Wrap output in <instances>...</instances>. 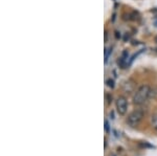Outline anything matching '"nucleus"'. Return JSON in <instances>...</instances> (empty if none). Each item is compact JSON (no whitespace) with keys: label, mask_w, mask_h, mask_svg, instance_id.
<instances>
[{"label":"nucleus","mask_w":157,"mask_h":156,"mask_svg":"<svg viewBox=\"0 0 157 156\" xmlns=\"http://www.w3.org/2000/svg\"><path fill=\"white\" fill-rule=\"evenodd\" d=\"M151 93V89L148 85H143L138 88L133 95V103L135 105H143L148 101Z\"/></svg>","instance_id":"1"},{"label":"nucleus","mask_w":157,"mask_h":156,"mask_svg":"<svg viewBox=\"0 0 157 156\" xmlns=\"http://www.w3.org/2000/svg\"><path fill=\"white\" fill-rule=\"evenodd\" d=\"M144 117V110L141 109H136L132 111L129 114L128 119H127V123L129 126H131V127L135 128L137 127L139 125V123L141 122V120H143Z\"/></svg>","instance_id":"2"},{"label":"nucleus","mask_w":157,"mask_h":156,"mask_svg":"<svg viewBox=\"0 0 157 156\" xmlns=\"http://www.w3.org/2000/svg\"><path fill=\"white\" fill-rule=\"evenodd\" d=\"M127 108H128V103L126 97H120L116 100V110H117L118 114L121 115H125L127 112Z\"/></svg>","instance_id":"3"},{"label":"nucleus","mask_w":157,"mask_h":156,"mask_svg":"<svg viewBox=\"0 0 157 156\" xmlns=\"http://www.w3.org/2000/svg\"><path fill=\"white\" fill-rule=\"evenodd\" d=\"M151 125H152V127H153L154 129L157 130V114L152 115V117H151Z\"/></svg>","instance_id":"4"},{"label":"nucleus","mask_w":157,"mask_h":156,"mask_svg":"<svg viewBox=\"0 0 157 156\" xmlns=\"http://www.w3.org/2000/svg\"><path fill=\"white\" fill-rule=\"evenodd\" d=\"M107 85H108L109 87H111V88H113V87H114V82H113V80L109 79L108 81H107Z\"/></svg>","instance_id":"5"},{"label":"nucleus","mask_w":157,"mask_h":156,"mask_svg":"<svg viewBox=\"0 0 157 156\" xmlns=\"http://www.w3.org/2000/svg\"><path fill=\"white\" fill-rule=\"evenodd\" d=\"M105 131L106 132H110V127H109V123L108 120H105Z\"/></svg>","instance_id":"6"},{"label":"nucleus","mask_w":157,"mask_h":156,"mask_svg":"<svg viewBox=\"0 0 157 156\" xmlns=\"http://www.w3.org/2000/svg\"><path fill=\"white\" fill-rule=\"evenodd\" d=\"M155 42H156V43H157V36L155 37Z\"/></svg>","instance_id":"7"},{"label":"nucleus","mask_w":157,"mask_h":156,"mask_svg":"<svg viewBox=\"0 0 157 156\" xmlns=\"http://www.w3.org/2000/svg\"><path fill=\"white\" fill-rule=\"evenodd\" d=\"M156 24H157V23H156Z\"/></svg>","instance_id":"8"}]
</instances>
